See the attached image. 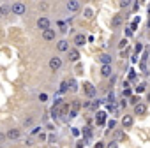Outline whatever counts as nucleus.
Instances as JSON below:
<instances>
[{
	"label": "nucleus",
	"instance_id": "1",
	"mask_svg": "<svg viewBox=\"0 0 150 148\" xmlns=\"http://www.w3.org/2000/svg\"><path fill=\"white\" fill-rule=\"evenodd\" d=\"M11 11H13L14 14H18V16H21V14H25V13H27V6H25L23 2H16V4H13V7H11Z\"/></svg>",
	"mask_w": 150,
	"mask_h": 148
},
{
	"label": "nucleus",
	"instance_id": "2",
	"mask_svg": "<svg viewBox=\"0 0 150 148\" xmlns=\"http://www.w3.org/2000/svg\"><path fill=\"white\" fill-rule=\"evenodd\" d=\"M60 67H62V58H60V56L50 58V69H51V70H58Z\"/></svg>",
	"mask_w": 150,
	"mask_h": 148
},
{
	"label": "nucleus",
	"instance_id": "3",
	"mask_svg": "<svg viewBox=\"0 0 150 148\" xmlns=\"http://www.w3.org/2000/svg\"><path fill=\"white\" fill-rule=\"evenodd\" d=\"M37 27H39L42 32H44V30H48V28H50V20H48L46 16H41V18L37 20Z\"/></svg>",
	"mask_w": 150,
	"mask_h": 148
},
{
	"label": "nucleus",
	"instance_id": "4",
	"mask_svg": "<svg viewBox=\"0 0 150 148\" xmlns=\"http://www.w3.org/2000/svg\"><path fill=\"white\" fill-rule=\"evenodd\" d=\"M83 90H85L87 97H94V95H96V88H94V85H92V83H88V81H85V83H83Z\"/></svg>",
	"mask_w": 150,
	"mask_h": 148
},
{
	"label": "nucleus",
	"instance_id": "5",
	"mask_svg": "<svg viewBox=\"0 0 150 148\" xmlns=\"http://www.w3.org/2000/svg\"><path fill=\"white\" fill-rule=\"evenodd\" d=\"M67 11H71V13H76V11H80V7H81V4L78 2V0H71V2H67Z\"/></svg>",
	"mask_w": 150,
	"mask_h": 148
},
{
	"label": "nucleus",
	"instance_id": "6",
	"mask_svg": "<svg viewBox=\"0 0 150 148\" xmlns=\"http://www.w3.org/2000/svg\"><path fill=\"white\" fill-rule=\"evenodd\" d=\"M55 35H57V32H55V30H51V28H48V30H44V32H42V39H44V41H53V39H55Z\"/></svg>",
	"mask_w": 150,
	"mask_h": 148
},
{
	"label": "nucleus",
	"instance_id": "7",
	"mask_svg": "<svg viewBox=\"0 0 150 148\" xmlns=\"http://www.w3.org/2000/svg\"><path fill=\"white\" fill-rule=\"evenodd\" d=\"M145 113H146V104L139 102L134 106V115H145Z\"/></svg>",
	"mask_w": 150,
	"mask_h": 148
},
{
	"label": "nucleus",
	"instance_id": "8",
	"mask_svg": "<svg viewBox=\"0 0 150 148\" xmlns=\"http://www.w3.org/2000/svg\"><path fill=\"white\" fill-rule=\"evenodd\" d=\"M67 53H69V60L71 62H78L80 60V51L78 49H69Z\"/></svg>",
	"mask_w": 150,
	"mask_h": 148
},
{
	"label": "nucleus",
	"instance_id": "9",
	"mask_svg": "<svg viewBox=\"0 0 150 148\" xmlns=\"http://www.w3.org/2000/svg\"><path fill=\"white\" fill-rule=\"evenodd\" d=\"M57 49H58V51H69V42H67L65 39L58 41V42H57Z\"/></svg>",
	"mask_w": 150,
	"mask_h": 148
},
{
	"label": "nucleus",
	"instance_id": "10",
	"mask_svg": "<svg viewBox=\"0 0 150 148\" xmlns=\"http://www.w3.org/2000/svg\"><path fill=\"white\" fill-rule=\"evenodd\" d=\"M6 137H7V139H18V137H20V130H18V129H9L7 134H6Z\"/></svg>",
	"mask_w": 150,
	"mask_h": 148
},
{
	"label": "nucleus",
	"instance_id": "11",
	"mask_svg": "<svg viewBox=\"0 0 150 148\" xmlns=\"http://www.w3.org/2000/svg\"><path fill=\"white\" fill-rule=\"evenodd\" d=\"M85 42H87V37H85L83 34H78L76 37H74V44H76L78 48H80V46H83Z\"/></svg>",
	"mask_w": 150,
	"mask_h": 148
},
{
	"label": "nucleus",
	"instance_id": "12",
	"mask_svg": "<svg viewBox=\"0 0 150 148\" xmlns=\"http://www.w3.org/2000/svg\"><path fill=\"white\" fill-rule=\"evenodd\" d=\"M96 122H97V125H104V122H106V111H99L97 116H96Z\"/></svg>",
	"mask_w": 150,
	"mask_h": 148
},
{
	"label": "nucleus",
	"instance_id": "13",
	"mask_svg": "<svg viewBox=\"0 0 150 148\" xmlns=\"http://www.w3.org/2000/svg\"><path fill=\"white\" fill-rule=\"evenodd\" d=\"M101 76H104V78L111 76V65H103L101 67Z\"/></svg>",
	"mask_w": 150,
	"mask_h": 148
},
{
	"label": "nucleus",
	"instance_id": "14",
	"mask_svg": "<svg viewBox=\"0 0 150 148\" xmlns=\"http://www.w3.org/2000/svg\"><path fill=\"white\" fill-rule=\"evenodd\" d=\"M99 62H101L103 65H111V56L104 53V55H101V56H99Z\"/></svg>",
	"mask_w": 150,
	"mask_h": 148
},
{
	"label": "nucleus",
	"instance_id": "15",
	"mask_svg": "<svg viewBox=\"0 0 150 148\" xmlns=\"http://www.w3.org/2000/svg\"><path fill=\"white\" fill-rule=\"evenodd\" d=\"M132 122H134V120H132V116H131V115H125V116L122 118V125H124V127H131V125H132Z\"/></svg>",
	"mask_w": 150,
	"mask_h": 148
},
{
	"label": "nucleus",
	"instance_id": "16",
	"mask_svg": "<svg viewBox=\"0 0 150 148\" xmlns=\"http://www.w3.org/2000/svg\"><path fill=\"white\" fill-rule=\"evenodd\" d=\"M67 87H71V92H78V83H76V80H69Z\"/></svg>",
	"mask_w": 150,
	"mask_h": 148
},
{
	"label": "nucleus",
	"instance_id": "17",
	"mask_svg": "<svg viewBox=\"0 0 150 148\" xmlns=\"http://www.w3.org/2000/svg\"><path fill=\"white\" fill-rule=\"evenodd\" d=\"M9 11H11V7H9V6H0V18H2V16H6Z\"/></svg>",
	"mask_w": 150,
	"mask_h": 148
},
{
	"label": "nucleus",
	"instance_id": "18",
	"mask_svg": "<svg viewBox=\"0 0 150 148\" xmlns=\"http://www.w3.org/2000/svg\"><path fill=\"white\" fill-rule=\"evenodd\" d=\"M120 23H122V18H120V16H115V18L111 20V27H118Z\"/></svg>",
	"mask_w": 150,
	"mask_h": 148
},
{
	"label": "nucleus",
	"instance_id": "19",
	"mask_svg": "<svg viewBox=\"0 0 150 148\" xmlns=\"http://www.w3.org/2000/svg\"><path fill=\"white\" fill-rule=\"evenodd\" d=\"M145 90H146V85H145V83H139V85L136 87V94H143Z\"/></svg>",
	"mask_w": 150,
	"mask_h": 148
},
{
	"label": "nucleus",
	"instance_id": "20",
	"mask_svg": "<svg viewBox=\"0 0 150 148\" xmlns=\"http://www.w3.org/2000/svg\"><path fill=\"white\" fill-rule=\"evenodd\" d=\"M92 16H94V11H92L90 7H87V9H85V18H87V20H90Z\"/></svg>",
	"mask_w": 150,
	"mask_h": 148
},
{
	"label": "nucleus",
	"instance_id": "21",
	"mask_svg": "<svg viewBox=\"0 0 150 148\" xmlns=\"http://www.w3.org/2000/svg\"><path fill=\"white\" fill-rule=\"evenodd\" d=\"M64 92H67V81L60 83V94H64Z\"/></svg>",
	"mask_w": 150,
	"mask_h": 148
},
{
	"label": "nucleus",
	"instance_id": "22",
	"mask_svg": "<svg viewBox=\"0 0 150 148\" xmlns=\"http://www.w3.org/2000/svg\"><path fill=\"white\" fill-rule=\"evenodd\" d=\"M80 108H81V102H78V101H74V102H72V109H74V111H78Z\"/></svg>",
	"mask_w": 150,
	"mask_h": 148
},
{
	"label": "nucleus",
	"instance_id": "23",
	"mask_svg": "<svg viewBox=\"0 0 150 148\" xmlns=\"http://www.w3.org/2000/svg\"><path fill=\"white\" fill-rule=\"evenodd\" d=\"M58 27H60V32H69V30H67V27H65V23H64V21H58Z\"/></svg>",
	"mask_w": 150,
	"mask_h": 148
},
{
	"label": "nucleus",
	"instance_id": "24",
	"mask_svg": "<svg viewBox=\"0 0 150 148\" xmlns=\"http://www.w3.org/2000/svg\"><path fill=\"white\" fill-rule=\"evenodd\" d=\"M125 46H127V39H122V41L118 42V48H120V49H124Z\"/></svg>",
	"mask_w": 150,
	"mask_h": 148
},
{
	"label": "nucleus",
	"instance_id": "25",
	"mask_svg": "<svg viewBox=\"0 0 150 148\" xmlns=\"http://www.w3.org/2000/svg\"><path fill=\"white\" fill-rule=\"evenodd\" d=\"M131 104H134V106H136V104H139V97H138V95L131 97Z\"/></svg>",
	"mask_w": 150,
	"mask_h": 148
},
{
	"label": "nucleus",
	"instance_id": "26",
	"mask_svg": "<svg viewBox=\"0 0 150 148\" xmlns=\"http://www.w3.org/2000/svg\"><path fill=\"white\" fill-rule=\"evenodd\" d=\"M118 6H120V7H129V6H131V2H129V0H122Z\"/></svg>",
	"mask_w": 150,
	"mask_h": 148
},
{
	"label": "nucleus",
	"instance_id": "27",
	"mask_svg": "<svg viewBox=\"0 0 150 148\" xmlns=\"http://www.w3.org/2000/svg\"><path fill=\"white\" fill-rule=\"evenodd\" d=\"M69 116H71V118H76V116H78V111H74V109H71V111H69Z\"/></svg>",
	"mask_w": 150,
	"mask_h": 148
},
{
	"label": "nucleus",
	"instance_id": "28",
	"mask_svg": "<svg viewBox=\"0 0 150 148\" xmlns=\"http://www.w3.org/2000/svg\"><path fill=\"white\" fill-rule=\"evenodd\" d=\"M94 148H104V143H103V141H97V143L94 144Z\"/></svg>",
	"mask_w": 150,
	"mask_h": 148
},
{
	"label": "nucleus",
	"instance_id": "29",
	"mask_svg": "<svg viewBox=\"0 0 150 148\" xmlns=\"http://www.w3.org/2000/svg\"><path fill=\"white\" fill-rule=\"evenodd\" d=\"M108 148H118L117 141H111V143H108Z\"/></svg>",
	"mask_w": 150,
	"mask_h": 148
},
{
	"label": "nucleus",
	"instance_id": "30",
	"mask_svg": "<svg viewBox=\"0 0 150 148\" xmlns=\"http://www.w3.org/2000/svg\"><path fill=\"white\" fill-rule=\"evenodd\" d=\"M46 99H48V95H46V94H41V95H39V101H41V102H44Z\"/></svg>",
	"mask_w": 150,
	"mask_h": 148
},
{
	"label": "nucleus",
	"instance_id": "31",
	"mask_svg": "<svg viewBox=\"0 0 150 148\" xmlns=\"http://www.w3.org/2000/svg\"><path fill=\"white\" fill-rule=\"evenodd\" d=\"M108 101H110V104H113V102H115V95L110 94V95H108Z\"/></svg>",
	"mask_w": 150,
	"mask_h": 148
},
{
	"label": "nucleus",
	"instance_id": "32",
	"mask_svg": "<svg viewBox=\"0 0 150 148\" xmlns=\"http://www.w3.org/2000/svg\"><path fill=\"white\" fill-rule=\"evenodd\" d=\"M115 125H117V122H115V120H110V122H108V127H110V129H113Z\"/></svg>",
	"mask_w": 150,
	"mask_h": 148
},
{
	"label": "nucleus",
	"instance_id": "33",
	"mask_svg": "<svg viewBox=\"0 0 150 148\" xmlns=\"http://www.w3.org/2000/svg\"><path fill=\"white\" fill-rule=\"evenodd\" d=\"M122 136H124V132H122V130H117V132H115V137H117V139H120Z\"/></svg>",
	"mask_w": 150,
	"mask_h": 148
},
{
	"label": "nucleus",
	"instance_id": "34",
	"mask_svg": "<svg viewBox=\"0 0 150 148\" xmlns=\"http://www.w3.org/2000/svg\"><path fill=\"white\" fill-rule=\"evenodd\" d=\"M141 49H143V44H141V42H138V46H136V53H139Z\"/></svg>",
	"mask_w": 150,
	"mask_h": 148
},
{
	"label": "nucleus",
	"instance_id": "35",
	"mask_svg": "<svg viewBox=\"0 0 150 148\" xmlns=\"http://www.w3.org/2000/svg\"><path fill=\"white\" fill-rule=\"evenodd\" d=\"M131 95V90L129 88H124V97H129Z\"/></svg>",
	"mask_w": 150,
	"mask_h": 148
},
{
	"label": "nucleus",
	"instance_id": "36",
	"mask_svg": "<svg viewBox=\"0 0 150 148\" xmlns=\"http://www.w3.org/2000/svg\"><path fill=\"white\" fill-rule=\"evenodd\" d=\"M4 139H6V134H2V132H0V143H2Z\"/></svg>",
	"mask_w": 150,
	"mask_h": 148
},
{
	"label": "nucleus",
	"instance_id": "37",
	"mask_svg": "<svg viewBox=\"0 0 150 148\" xmlns=\"http://www.w3.org/2000/svg\"><path fill=\"white\" fill-rule=\"evenodd\" d=\"M146 101H148V102H150V92H148V94H146Z\"/></svg>",
	"mask_w": 150,
	"mask_h": 148
},
{
	"label": "nucleus",
	"instance_id": "38",
	"mask_svg": "<svg viewBox=\"0 0 150 148\" xmlns=\"http://www.w3.org/2000/svg\"><path fill=\"white\" fill-rule=\"evenodd\" d=\"M148 27H150V20H148Z\"/></svg>",
	"mask_w": 150,
	"mask_h": 148
},
{
	"label": "nucleus",
	"instance_id": "39",
	"mask_svg": "<svg viewBox=\"0 0 150 148\" xmlns=\"http://www.w3.org/2000/svg\"><path fill=\"white\" fill-rule=\"evenodd\" d=\"M148 55H150V49H148Z\"/></svg>",
	"mask_w": 150,
	"mask_h": 148
}]
</instances>
